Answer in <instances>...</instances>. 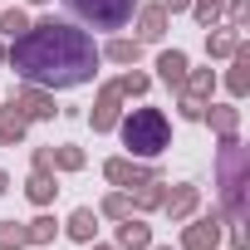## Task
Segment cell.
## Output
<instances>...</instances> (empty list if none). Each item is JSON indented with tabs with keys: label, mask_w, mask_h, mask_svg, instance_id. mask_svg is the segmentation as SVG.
<instances>
[{
	"label": "cell",
	"mask_w": 250,
	"mask_h": 250,
	"mask_svg": "<svg viewBox=\"0 0 250 250\" xmlns=\"http://www.w3.org/2000/svg\"><path fill=\"white\" fill-rule=\"evenodd\" d=\"M133 15H138V35H133V40L157 44V40L167 35V20H172V15H167V5H162V0H157V5H138Z\"/></svg>",
	"instance_id": "11"
},
{
	"label": "cell",
	"mask_w": 250,
	"mask_h": 250,
	"mask_svg": "<svg viewBox=\"0 0 250 250\" xmlns=\"http://www.w3.org/2000/svg\"><path fill=\"white\" fill-rule=\"evenodd\" d=\"M182 93H191V98L211 103V93H216V69H187V83H182Z\"/></svg>",
	"instance_id": "22"
},
{
	"label": "cell",
	"mask_w": 250,
	"mask_h": 250,
	"mask_svg": "<svg viewBox=\"0 0 250 250\" xmlns=\"http://www.w3.org/2000/svg\"><path fill=\"white\" fill-rule=\"evenodd\" d=\"M64 5L88 30H128L133 25V10L143 5V0H64Z\"/></svg>",
	"instance_id": "4"
},
{
	"label": "cell",
	"mask_w": 250,
	"mask_h": 250,
	"mask_svg": "<svg viewBox=\"0 0 250 250\" xmlns=\"http://www.w3.org/2000/svg\"><path fill=\"white\" fill-rule=\"evenodd\" d=\"M108 64H123V69H133L138 59H143V40H123V35H113L103 49H98Z\"/></svg>",
	"instance_id": "19"
},
{
	"label": "cell",
	"mask_w": 250,
	"mask_h": 250,
	"mask_svg": "<svg viewBox=\"0 0 250 250\" xmlns=\"http://www.w3.org/2000/svg\"><path fill=\"white\" fill-rule=\"evenodd\" d=\"M118 83V93L123 98H147V88H152V74H143V69H128L123 79H113Z\"/></svg>",
	"instance_id": "27"
},
{
	"label": "cell",
	"mask_w": 250,
	"mask_h": 250,
	"mask_svg": "<svg viewBox=\"0 0 250 250\" xmlns=\"http://www.w3.org/2000/svg\"><path fill=\"white\" fill-rule=\"evenodd\" d=\"M25 196L44 211V206H54V196H59V172L54 167H30V177H25Z\"/></svg>",
	"instance_id": "10"
},
{
	"label": "cell",
	"mask_w": 250,
	"mask_h": 250,
	"mask_svg": "<svg viewBox=\"0 0 250 250\" xmlns=\"http://www.w3.org/2000/svg\"><path fill=\"white\" fill-rule=\"evenodd\" d=\"M0 69H5V44H0Z\"/></svg>",
	"instance_id": "37"
},
{
	"label": "cell",
	"mask_w": 250,
	"mask_h": 250,
	"mask_svg": "<svg viewBox=\"0 0 250 250\" xmlns=\"http://www.w3.org/2000/svg\"><path fill=\"white\" fill-rule=\"evenodd\" d=\"M191 20L201 25V30H211V25H221V15H226V0H191Z\"/></svg>",
	"instance_id": "25"
},
{
	"label": "cell",
	"mask_w": 250,
	"mask_h": 250,
	"mask_svg": "<svg viewBox=\"0 0 250 250\" xmlns=\"http://www.w3.org/2000/svg\"><path fill=\"white\" fill-rule=\"evenodd\" d=\"M162 5H167V15H182V10L191 5V0H162Z\"/></svg>",
	"instance_id": "33"
},
{
	"label": "cell",
	"mask_w": 250,
	"mask_h": 250,
	"mask_svg": "<svg viewBox=\"0 0 250 250\" xmlns=\"http://www.w3.org/2000/svg\"><path fill=\"white\" fill-rule=\"evenodd\" d=\"M118 118H123V93H118V83L108 79V83H98V93H93L88 128H93V133H113V128H118Z\"/></svg>",
	"instance_id": "8"
},
{
	"label": "cell",
	"mask_w": 250,
	"mask_h": 250,
	"mask_svg": "<svg viewBox=\"0 0 250 250\" xmlns=\"http://www.w3.org/2000/svg\"><path fill=\"white\" fill-rule=\"evenodd\" d=\"M187 69H191L187 49H162V54H157V79H162L167 88H177V93H182V83H187Z\"/></svg>",
	"instance_id": "14"
},
{
	"label": "cell",
	"mask_w": 250,
	"mask_h": 250,
	"mask_svg": "<svg viewBox=\"0 0 250 250\" xmlns=\"http://www.w3.org/2000/svg\"><path fill=\"white\" fill-rule=\"evenodd\" d=\"M147 250H177V245H147Z\"/></svg>",
	"instance_id": "36"
},
{
	"label": "cell",
	"mask_w": 250,
	"mask_h": 250,
	"mask_svg": "<svg viewBox=\"0 0 250 250\" xmlns=\"http://www.w3.org/2000/svg\"><path fill=\"white\" fill-rule=\"evenodd\" d=\"M25 133H30L25 113L5 98V103H0V147H20V143H25Z\"/></svg>",
	"instance_id": "16"
},
{
	"label": "cell",
	"mask_w": 250,
	"mask_h": 250,
	"mask_svg": "<svg viewBox=\"0 0 250 250\" xmlns=\"http://www.w3.org/2000/svg\"><path fill=\"white\" fill-rule=\"evenodd\" d=\"M5 191H10V172H5V167H0V196H5Z\"/></svg>",
	"instance_id": "35"
},
{
	"label": "cell",
	"mask_w": 250,
	"mask_h": 250,
	"mask_svg": "<svg viewBox=\"0 0 250 250\" xmlns=\"http://www.w3.org/2000/svg\"><path fill=\"white\" fill-rule=\"evenodd\" d=\"M98 216H103V221H123V216H133V196L123 191V187H113V191L98 201Z\"/></svg>",
	"instance_id": "23"
},
{
	"label": "cell",
	"mask_w": 250,
	"mask_h": 250,
	"mask_svg": "<svg viewBox=\"0 0 250 250\" xmlns=\"http://www.w3.org/2000/svg\"><path fill=\"white\" fill-rule=\"evenodd\" d=\"M128 196H133V211H143V216H147V211H162V201H167V182H162V177H147V182L133 187Z\"/></svg>",
	"instance_id": "18"
},
{
	"label": "cell",
	"mask_w": 250,
	"mask_h": 250,
	"mask_svg": "<svg viewBox=\"0 0 250 250\" xmlns=\"http://www.w3.org/2000/svg\"><path fill=\"white\" fill-rule=\"evenodd\" d=\"M235 44H240V30H216V25L206 30V54L211 59H230Z\"/></svg>",
	"instance_id": "21"
},
{
	"label": "cell",
	"mask_w": 250,
	"mask_h": 250,
	"mask_svg": "<svg viewBox=\"0 0 250 250\" xmlns=\"http://www.w3.org/2000/svg\"><path fill=\"white\" fill-rule=\"evenodd\" d=\"M177 113H182L187 123H201V113H206V103H201V98H191V93H177Z\"/></svg>",
	"instance_id": "30"
},
{
	"label": "cell",
	"mask_w": 250,
	"mask_h": 250,
	"mask_svg": "<svg viewBox=\"0 0 250 250\" xmlns=\"http://www.w3.org/2000/svg\"><path fill=\"white\" fill-rule=\"evenodd\" d=\"M230 230V250H250V235H245V226H226Z\"/></svg>",
	"instance_id": "31"
},
{
	"label": "cell",
	"mask_w": 250,
	"mask_h": 250,
	"mask_svg": "<svg viewBox=\"0 0 250 250\" xmlns=\"http://www.w3.org/2000/svg\"><path fill=\"white\" fill-rule=\"evenodd\" d=\"M221 211H206V216H187L182 221V245L177 250H221Z\"/></svg>",
	"instance_id": "5"
},
{
	"label": "cell",
	"mask_w": 250,
	"mask_h": 250,
	"mask_svg": "<svg viewBox=\"0 0 250 250\" xmlns=\"http://www.w3.org/2000/svg\"><path fill=\"white\" fill-rule=\"evenodd\" d=\"M49 167L54 172H83L88 167V152L74 147V143H59V147H49Z\"/></svg>",
	"instance_id": "20"
},
{
	"label": "cell",
	"mask_w": 250,
	"mask_h": 250,
	"mask_svg": "<svg viewBox=\"0 0 250 250\" xmlns=\"http://www.w3.org/2000/svg\"><path fill=\"white\" fill-rule=\"evenodd\" d=\"M88 250H118L113 240H88Z\"/></svg>",
	"instance_id": "34"
},
{
	"label": "cell",
	"mask_w": 250,
	"mask_h": 250,
	"mask_svg": "<svg viewBox=\"0 0 250 250\" xmlns=\"http://www.w3.org/2000/svg\"><path fill=\"white\" fill-rule=\"evenodd\" d=\"M30 167H49V147H35L30 152Z\"/></svg>",
	"instance_id": "32"
},
{
	"label": "cell",
	"mask_w": 250,
	"mask_h": 250,
	"mask_svg": "<svg viewBox=\"0 0 250 250\" xmlns=\"http://www.w3.org/2000/svg\"><path fill=\"white\" fill-rule=\"evenodd\" d=\"M64 235H69V240H79V245L98 240V211H93V206H74V211H69V221H64Z\"/></svg>",
	"instance_id": "17"
},
{
	"label": "cell",
	"mask_w": 250,
	"mask_h": 250,
	"mask_svg": "<svg viewBox=\"0 0 250 250\" xmlns=\"http://www.w3.org/2000/svg\"><path fill=\"white\" fill-rule=\"evenodd\" d=\"M30 5H49V0H30Z\"/></svg>",
	"instance_id": "38"
},
{
	"label": "cell",
	"mask_w": 250,
	"mask_h": 250,
	"mask_svg": "<svg viewBox=\"0 0 250 250\" xmlns=\"http://www.w3.org/2000/svg\"><path fill=\"white\" fill-rule=\"evenodd\" d=\"M10 103L25 113V123H54V93L49 88H40V83H20L15 93H10Z\"/></svg>",
	"instance_id": "7"
},
{
	"label": "cell",
	"mask_w": 250,
	"mask_h": 250,
	"mask_svg": "<svg viewBox=\"0 0 250 250\" xmlns=\"http://www.w3.org/2000/svg\"><path fill=\"white\" fill-rule=\"evenodd\" d=\"M226 15H230V30H250V0H226Z\"/></svg>",
	"instance_id": "29"
},
{
	"label": "cell",
	"mask_w": 250,
	"mask_h": 250,
	"mask_svg": "<svg viewBox=\"0 0 250 250\" xmlns=\"http://www.w3.org/2000/svg\"><path fill=\"white\" fill-rule=\"evenodd\" d=\"M226 93H230V98H245V93H250V44H245V40H240V44H235V54H230Z\"/></svg>",
	"instance_id": "13"
},
{
	"label": "cell",
	"mask_w": 250,
	"mask_h": 250,
	"mask_svg": "<svg viewBox=\"0 0 250 250\" xmlns=\"http://www.w3.org/2000/svg\"><path fill=\"white\" fill-rule=\"evenodd\" d=\"M113 245H118V250H147V245H152V226H147L143 216H123Z\"/></svg>",
	"instance_id": "15"
},
{
	"label": "cell",
	"mask_w": 250,
	"mask_h": 250,
	"mask_svg": "<svg viewBox=\"0 0 250 250\" xmlns=\"http://www.w3.org/2000/svg\"><path fill=\"white\" fill-rule=\"evenodd\" d=\"M216 196H221V221L245 226V216H250V147L240 138H221V147H216Z\"/></svg>",
	"instance_id": "2"
},
{
	"label": "cell",
	"mask_w": 250,
	"mask_h": 250,
	"mask_svg": "<svg viewBox=\"0 0 250 250\" xmlns=\"http://www.w3.org/2000/svg\"><path fill=\"white\" fill-rule=\"evenodd\" d=\"M113 133L123 138L128 157H138V162H157L172 147V123H167L162 108H133V113H123Z\"/></svg>",
	"instance_id": "3"
},
{
	"label": "cell",
	"mask_w": 250,
	"mask_h": 250,
	"mask_svg": "<svg viewBox=\"0 0 250 250\" xmlns=\"http://www.w3.org/2000/svg\"><path fill=\"white\" fill-rule=\"evenodd\" d=\"M25 235H30V245H49V240L59 235V221H54L49 211H40L35 221H25Z\"/></svg>",
	"instance_id": "24"
},
{
	"label": "cell",
	"mask_w": 250,
	"mask_h": 250,
	"mask_svg": "<svg viewBox=\"0 0 250 250\" xmlns=\"http://www.w3.org/2000/svg\"><path fill=\"white\" fill-rule=\"evenodd\" d=\"M30 30V15L20 10V5H0V35H5V40H20Z\"/></svg>",
	"instance_id": "26"
},
{
	"label": "cell",
	"mask_w": 250,
	"mask_h": 250,
	"mask_svg": "<svg viewBox=\"0 0 250 250\" xmlns=\"http://www.w3.org/2000/svg\"><path fill=\"white\" fill-rule=\"evenodd\" d=\"M162 211H167V221H172V226H182L187 216H196V211H201V187H196V182H177V187H167Z\"/></svg>",
	"instance_id": "9"
},
{
	"label": "cell",
	"mask_w": 250,
	"mask_h": 250,
	"mask_svg": "<svg viewBox=\"0 0 250 250\" xmlns=\"http://www.w3.org/2000/svg\"><path fill=\"white\" fill-rule=\"evenodd\" d=\"M0 250H30V235H25V221H0Z\"/></svg>",
	"instance_id": "28"
},
{
	"label": "cell",
	"mask_w": 250,
	"mask_h": 250,
	"mask_svg": "<svg viewBox=\"0 0 250 250\" xmlns=\"http://www.w3.org/2000/svg\"><path fill=\"white\" fill-rule=\"evenodd\" d=\"M5 64L15 69L20 83H40V88H83L93 83L103 54L93 44V35L74 20H30V30L20 40H5Z\"/></svg>",
	"instance_id": "1"
},
{
	"label": "cell",
	"mask_w": 250,
	"mask_h": 250,
	"mask_svg": "<svg viewBox=\"0 0 250 250\" xmlns=\"http://www.w3.org/2000/svg\"><path fill=\"white\" fill-rule=\"evenodd\" d=\"M147 177H162L157 162H138V157H108V162H103V182H108V187H123V191L143 187Z\"/></svg>",
	"instance_id": "6"
},
{
	"label": "cell",
	"mask_w": 250,
	"mask_h": 250,
	"mask_svg": "<svg viewBox=\"0 0 250 250\" xmlns=\"http://www.w3.org/2000/svg\"><path fill=\"white\" fill-rule=\"evenodd\" d=\"M201 123H206L216 138H240V108L235 103H206Z\"/></svg>",
	"instance_id": "12"
}]
</instances>
